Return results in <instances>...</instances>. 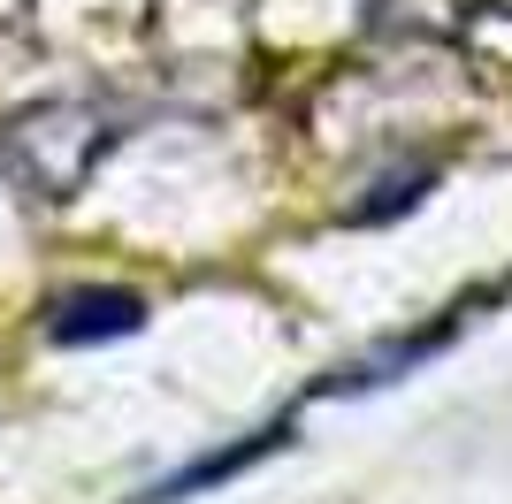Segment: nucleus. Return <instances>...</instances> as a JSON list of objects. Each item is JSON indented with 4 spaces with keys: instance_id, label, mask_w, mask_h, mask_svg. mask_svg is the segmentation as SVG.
Masks as SVG:
<instances>
[{
    "instance_id": "obj_1",
    "label": "nucleus",
    "mask_w": 512,
    "mask_h": 504,
    "mask_svg": "<svg viewBox=\"0 0 512 504\" xmlns=\"http://www.w3.org/2000/svg\"><path fill=\"white\" fill-rule=\"evenodd\" d=\"M69 115H77V107H39V115H23V123L8 130V161H16L23 184H39L46 199H69V191L85 184L92 153L107 146L100 115H85V123H77V138H62Z\"/></svg>"
},
{
    "instance_id": "obj_2",
    "label": "nucleus",
    "mask_w": 512,
    "mask_h": 504,
    "mask_svg": "<svg viewBox=\"0 0 512 504\" xmlns=\"http://www.w3.org/2000/svg\"><path fill=\"white\" fill-rule=\"evenodd\" d=\"M130 329H146V298L138 291H69L46 314L54 344H107V336H130Z\"/></svg>"
},
{
    "instance_id": "obj_3",
    "label": "nucleus",
    "mask_w": 512,
    "mask_h": 504,
    "mask_svg": "<svg viewBox=\"0 0 512 504\" xmlns=\"http://www.w3.org/2000/svg\"><path fill=\"white\" fill-rule=\"evenodd\" d=\"M276 443H291V420H276V428H253L245 443H230V451H207V459H192L184 474H169V482H153L138 504H184V497H199V489H214V482H237L245 466H260Z\"/></svg>"
}]
</instances>
